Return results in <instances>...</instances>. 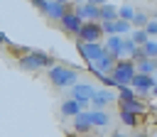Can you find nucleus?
Returning <instances> with one entry per match:
<instances>
[{
  "instance_id": "39448f33",
  "label": "nucleus",
  "mask_w": 157,
  "mask_h": 137,
  "mask_svg": "<svg viewBox=\"0 0 157 137\" xmlns=\"http://www.w3.org/2000/svg\"><path fill=\"white\" fill-rule=\"evenodd\" d=\"M93 93H96V88H93L91 83H74V86H71V100H76L83 110L88 108V100H91Z\"/></svg>"
},
{
  "instance_id": "aec40b11",
  "label": "nucleus",
  "mask_w": 157,
  "mask_h": 137,
  "mask_svg": "<svg viewBox=\"0 0 157 137\" xmlns=\"http://www.w3.org/2000/svg\"><path fill=\"white\" fill-rule=\"evenodd\" d=\"M130 42H132L135 46H145V44L150 42V37L145 34V29H132V32H130Z\"/></svg>"
},
{
  "instance_id": "393cba45",
  "label": "nucleus",
  "mask_w": 157,
  "mask_h": 137,
  "mask_svg": "<svg viewBox=\"0 0 157 137\" xmlns=\"http://www.w3.org/2000/svg\"><path fill=\"white\" fill-rule=\"evenodd\" d=\"M135 49H137V46L130 42V37H128V39H123V56H128V59H130V56L135 54Z\"/></svg>"
},
{
  "instance_id": "473e14b6",
  "label": "nucleus",
  "mask_w": 157,
  "mask_h": 137,
  "mask_svg": "<svg viewBox=\"0 0 157 137\" xmlns=\"http://www.w3.org/2000/svg\"><path fill=\"white\" fill-rule=\"evenodd\" d=\"M113 137H128V135H120V132H118V135H113Z\"/></svg>"
},
{
  "instance_id": "1a4fd4ad",
  "label": "nucleus",
  "mask_w": 157,
  "mask_h": 137,
  "mask_svg": "<svg viewBox=\"0 0 157 137\" xmlns=\"http://www.w3.org/2000/svg\"><path fill=\"white\" fill-rule=\"evenodd\" d=\"M76 15L83 22H101V7L98 5H88V2H76Z\"/></svg>"
},
{
  "instance_id": "20e7f679",
  "label": "nucleus",
  "mask_w": 157,
  "mask_h": 137,
  "mask_svg": "<svg viewBox=\"0 0 157 137\" xmlns=\"http://www.w3.org/2000/svg\"><path fill=\"white\" fill-rule=\"evenodd\" d=\"M76 37H78V42H83V44H98V42L103 39L101 22H83Z\"/></svg>"
},
{
  "instance_id": "bb28decb",
  "label": "nucleus",
  "mask_w": 157,
  "mask_h": 137,
  "mask_svg": "<svg viewBox=\"0 0 157 137\" xmlns=\"http://www.w3.org/2000/svg\"><path fill=\"white\" fill-rule=\"evenodd\" d=\"M120 120H123L128 127H135V125H137V117H135V115H130V113H120Z\"/></svg>"
},
{
  "instance_id": "9d476101",
  "label": "nucleus",
  "mask_w": 157,
  "mask_h": 137,
  "mask_svg": "<svg viewBox=\"0 0 157 137\" xmlns=\"http://www.w3.org/2000/svg\"><path fill=\"white\" fill-rule=\"evenodd\" d=\"M113 64H115V59H113V56L105 51V54H103V56H101L96 64H91L88 68H91V71H93V76L98 78V76H110V71H113Z\"/></svg>"
},
{
  "instance_id": "9b49d317",
  "label": "nucleus",
  "mask_w": 157,
  "mask_h": 137,
  "mask_svg": "<svg viewBox=\"0 0 157 137\" xmlns=\"http://www.w3.org/2000/svg\"><path fill=\"white\" fill-rule=\"evenodd\" d=\"M105 42H101L103 44V49L118 61V59H123V37H103Z\"/></svg>"
},
{
  "instance_id": "f3484780",
  "label": "nucleus",
  "mask_w": 157,
  "mask_h": 137,
  "mask_svg": "<svg viewBox=\"0 0 157 137\" xmlns=\"http://www.w3.org/2000/svg\"><path fill=\"white\" fill-rule=\"evenodd\" d=\"M74 130H76V132H88V130H93L86 110H83V113H78V115L74 117Z\"/></svg>"
},
{
  "instance_id": "0eeeda50",
  "label": "nucleus",
  "mask_w": 157,
  "mask_h": 137,
  "mask_svg": "<svg viewBox=\"0 0 157 137\" xmlns=\"http://www.w3.org/2000/svg\"><path fill=\"white\" fill-rule=\"evenodd\" d=\"M59 24H61V29H64L66 34L76 37V34H78V29H81V24H83V20L76 15V10H74V7H69V12L59 20Z\"/></svg>"
},
{
  "instance_id": "b1692460",
  "label": "nucleus",
  "mask_w": 157,
  "mask_h": 137,
  "mask_svg": "<svg viewBox=\"0 0 157 137\" xmlns=\"http://www.w3.org/2000/svg\"><path fill=\"white\" fill-rule=\"evenodd\" d=\"M142 51H145V56H147V59L157 61V42H155V39H150V42L142 46Z\"/></svg>"
},
{
  "instance_id": "cd10ccee",
  "label": "nucleus",
  "mask_w": 157,
  "mask_h": 137,
  "mask_svg": "<svg viewBox=\"0 0 157 137\" xmlns=\"http://www.w3.org/2000/svg\"><path fill=\"white\" fill-rule=\"evenodd\" d=\"M0 46H10V39H7V34H2V32H0Z\"/></svg>"
},
{
  "instance_id": "4be33fe9",
  "label": "nucleus",
  "mask_w": 157,
  "mask_h": 137,
  "mask_svg": "<svg viewBox=\"0 0 157 137\" xmlns=\"http://www.w3.org/2000/svg\"><path fill=\"white\" fill-rule=\"evenodd\" d=\"M135 17V10L130 7V5H120L118 7V20H123V22H130Z\"/></svg>"
},
{
  "instance_id": "dca6fc26",
  "label": "nucleus",
  "mask_w": 157,
  "mask_h": 137,
  "mask_svg": "<svg viewBox=\"0 0 157 137\" xmlns=\"http://www.w3.org/2000/svg\"><path fill=\"white\" fill-rule=\"evenodd\" d=\"M78 113H83V108H81L76 100H71V98H69V100H64V103H61V115H66V117H76Z\"/></svg>"
},
{
  "instance_id": "6ab92c4d",
  "label": "nucleus",
  "mask_w": 157,
  "mask_h": 137,
  "mask_svg": "<svg viewBox=\"0 0 157 137\" xmlns=\"http://www.w3.org/2000/svg\"><path fill=\"white\" fill-rule=\"evenodd\" d=\"M152 71H155V61H152V59H140V61H135V73L152 76Z\"/></svg>"
},
{
  "instance_id": "c85d7f7f",
  "label": "nucleus",
  "mask_w": 157,
  "mask_h": 137,
  "mask_svg": "<svg viewBox=\"0 0 157 137\" xmlns=\"http://www.w3.org/2000/svg\"><path fill=\"white\" fill-rule=\"evenodd\" d=\"M83 2H88V5H98V7H101V5H105L108 0H83Z\"/></svg>"
},
{
  "instance_id": "412c9836",
  "label": "nucleus",
  "mask_w": 157,
  "mask_h": 137,
  "mask_svg": "<svg viewBox=\"0 0 157 137\" xmlns=\"http://www.w3.org/2000/svg\"><path fill=\"white\" fill-rule=\"evenodd\" d=\"M137 95H135V91L130 88V86H120L118 88V103H130V100H135Z\"/></svg>"
},
{
  "instance_id": "c756f323",
  "label": "nucleus",
  "mask_w": 157,
  "mask_h": 137,
  "mask_svg": "<svg viewBox=\"0 0 157 137\" xmlns=\"http://www.w3.org/2000/svg\"><path fill=\"white\" fill-rule=\"evenodd\" d=\"M152 78L157 81V61H155V71H152Z\"/></svg>"
},
{
  "instance_id": "f257e3e1",
  "label": "nucleus",
  "mask_w": 157,
  "mask_h": 137,
  "mask_svg": "<svg viewBox=\"0 0 157 137\" xmlns=\"http://www.w3.org/2000/svg\"><path fill=\"white\" fill-rule=\"evenodd\" d=\"M56 61L47 54V51H39V49H29L27 54H22V56H17V66L22 68V71H42V68H52Z\"/></svg>"
},
{
  "instance_id": "2eb2a0df",
  "label": "nucleus",
  "mask_w": 157,
  "mask_h": 137,
  "mask_svg": "<svg viewBox=\"0 0 157 137\" xmlns=\"http://www.w3.org/2000/svg\"><path fill=\"white\" fill-rule=\"evenodd\" d=\"M120 105V113H130V115H142L145 113V103L140 100V98H135V100H130V103H118Z\"/></svg>"
},
{
  "instance_id": "7c9ffc66",
  "label": "nucleus",
  "mask_w": 157,
  "mask_h": 137,
  "mask_svg": "<svg viewBox=\"0 0 157 137\" xmlns=\"http://www.w3.org/2000/svg\"><path fill=\"white\" fill-rule=\"evenodd\" d=\"M150 93H152V95H155V98H157V83H155V86H152V91H150Z\"/></svg>"
},
{
  "instance_id": "f8f14e48",
  "label": "nucleus",
  "mask_w": 157,
  "mask_h": 137,
  "mask_svg": "<svg viewBox=\"0 0 157 137\" xmlns=\"http://www.w3.org/2000/svg\"><path fill=\"white\" fill-rule=\"evenodd\" d=\"M66 12H69V5H59V2H54V0H47V5H44V12H42V15H47V17H49V20H54V22H59Z\"/></svg>"
},
{
  "instance_id": "72a5a7b5",
  "label": "nucleus",
  "mask_w": 157,
  "mask_h": 137,
  "mask_svg": "<svg viewBox=\"0 0 157 137\" xmlns=\"http://www.w3.org/2000/svg\"><path fill=\"white\" fill-rule=\"evenodd\" d=\"M69 2H71V0H69Z\"/></svg>"
},
{
  "instance_id": "a211bd4d",
  "label": "nucleus",
  "mask_w": 157,
  "mask_h": 137,
  "mask_svg": "<svg viewBox=\"0 0 157 137\" xmlns=\"http://www.w3.org/2000/svg\"><path fill=\"white\" fill-rule=\"evenodd\" d=\"M115 20H118V7L110 2L101 5V22H115Z\"/></svg>"
},
{
  "instance_id": "4468645a",
  "label": "nucleus",
  "mask_w": 157,
  "mask_h": 137,
  "mask_svg": "<svg viewBox=\"0 0 157 137\" xmlns=\"http://www.w3.org/2000/svg\"><path fill=\"white\" fill-rule=\"evenodd\" d=\"M88 113V120H91V127H105L110 122V115L105 110H86Z\"/></svg>"
},
{
  "instance_id": "6e6552de",
  "label": "nucleus",
  "mask_w": 157,
  "mask_h": 137,
  "mask_svg": "<svg viewBox=\"0 0 157 137\" xmlns=\"http://www.w3.org/2000/svg\"><path fill=\"white\" fill-rule=\"evenodd\" d=\"M155 83H157V81H155L152 76H145V73H135V76H132V81H130V88H132V91H135V95L140 98V95L150 93Z\"/></svg>"
},
{
  "instance_id": "5701e85b",
  "label": "nucleus",
  "mask_w": 157,
  "mask_h": 137,
  "mask_svg": "<svg viewBox=\"0 0 157 137\" xmlns=\"http://www.w3.org/2000/svg\"><path fill=\"white\" fill-rule=\"evenodd\" d=\"M150 22V17L145 15V12H135V17L130 20V24L135 27V29H145V24Z\"/></svg>"
},
{
  "instance_id": "2f4dec72",
  "label": "nucleus",
  "mask_w": 157,
  "mask_h": 137,
  "mask_svg": "<svg viewBox=\"0 0 157 137\" xmlns=\"http://www.w3.org/2000/svg\"><path fill=\"white\" fill-rule=\"evenodd\" d=\"M54 2H59V5H69V0H54Z\"/></svg>"
},
{
  "instance_id": "7ed1b4c3",
  "label": "nucleus",
  "mask_w": 157,
  "mask_h": 137,
  "mask_svg": "<svg viewBox=\"0 0 157 137\" xmlns=\"http://www.w3.org/2000/svg\"><path fill=\"white\" fill-rule=\"evenodd\" d=\"M132 76H135V64H132L130 59H118V61L113 64L110 78H113L115 88H120V86H130Z\"/></svg>"
},
{
  "instance_id": "f03ea898",
  "label": "nucleus",
  "mask_w": 157,
  "mask_h": 137,
  "mask_svg": "<svg viewBox=\"0 0 157 137\" xmlns=\"http://www.w3.org/2000/svg\"><path fill=\"white\" fill-rule=\"evenodd\" d=\"M47 78L54 88H66V86L78 83V71L66 64H54L52 68H47Z\"/></svg>"
},
{
  "instance_id": "ddd939ff",
  "label": "nucleus",
  "mask_w": 157,
  "mask_h": 137,
  "mask_svg": "<svg viewBox=\"0 0 157 137\" xmlns=\"http://www.w3.org/2000/svg\"><path fill=\"white\" fill-rule=\"evenodd\" d=\"M110 100H115V95L108 91V88H103V91H96L93 95H91V105H93V110H105V105L110 103Z\"/></svg>"
},
{
  "instance_id": "a878e982",
  "label": "nucleus",
  "mask_w": 157,
  "mask_h": 137,
  "mask_svg": "<svg viewBox=\"0 0 157 137\" xmlns=\"http://www.w3.org/2000/svg\"><path fill=\"white\" fill-rule=\"evenodd\" d=\"M145 34H147L150 39H152V37L157 34V17H155V20H150V22L145 24Z\"/></svg>"
},
{
  "instance_id": "423d86ee",
  "label": "nucleus",
  "mask_w": 157,
  "mask_h": 137,
  "mask_svg": "<svg viewBox=\"0 0 157 137\" xmlns=\"http://www.w3.org/2000/svg\"><path fill=\"white\" fill-rule=\"evenodd\" d=\"M78 54H81V59L91 66V64H96V61L105 54V49H103L101 42H98V44H83V42H78Z\"/></svg>"
}]
</instances>
